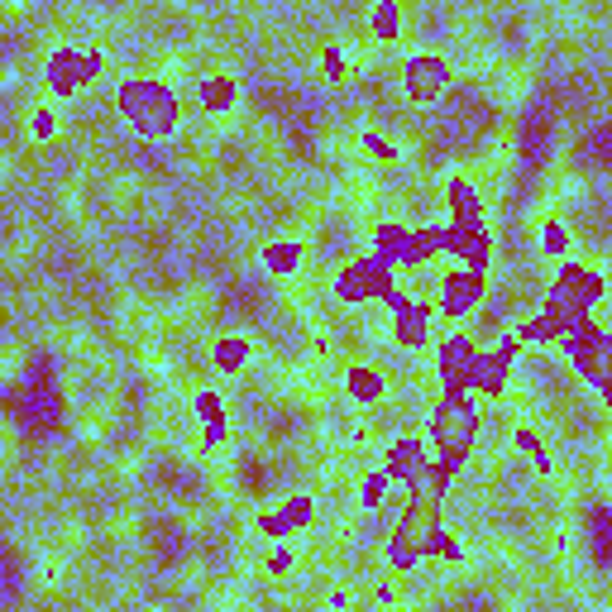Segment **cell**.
<instances>
[{
    "label": "cell",
    "mask_w": 612,
    "mask_h": 612,
    "mask_svg": "<svg viewBox=\"0 0 612 612\" xmlns=\"http://www.w3.org/2000/svg\"><path fill=\"white\" fill-rule=\"evenodd\" d=\"M450 77H455V63L445 53H436V48H421V53H412L402 63V91H407L412 106H436L445 87H450Z\"/></svg>",
    "instance_id": "5b68a950"
},
{
    "label": "cell",
    "mask_w": 612,
    "mask_h": 612,
    "mask_svg": "<svg viewBox=\"0 0 612 612\" xmlns=\"http://www.w3.org/2000/svg\"><path fill=\"white\" fill-rule=\"evenodd\" d=\"M383 555H388V569L393 574H407V569H416L426 555H421V531H416L412 522H397L388 536H383Z\"/></svg>",
    "instance_id": "5bb4252c"
},
{
    "label": "cell",
    "mask_w": 612,
    "mask_h": 612,
    "mask_svg": "<svg viewBox=\"0 0 612 612\" xmlns=\"http://www.w3.org/2000/svg\"><path fill=\"white\" fill-rule=\"evenodd\" d=\"M531 464H536V474H541V479H550V474H555V459H550V450L531 455Z\"/></svg>",
    "instance_id": "f35d334b"
},
{
    "label": "cell",
    "mask_w": 612,
    "mask_h": 612,
    "mask_svg": "<svg viewBox=\"0 0 612 612\" xmlns=\"http://www.w3.org/2000/svg\"><path fill=\"white\" fill-rule=\"evenodd\" d=\"M512 445H517L522 455H541V450H546L541 431H531V426H517V431H512Z\"/></svg>",
    "instance_id": "e575fe53"
},
{
    "label": "cell",
    "mask_w": 612,
    "mask_h": 612,
    "mask_svg": "<svg viewBox=\"0 0 612 612\" xmlns=\"http://www.w3.org/2000/svg\"><path fill=\"white\" fill-rule=\"evenodd\" d=\"M29 134L39 139V144H48L53 134H58V110L53 106H39L34 115H29Z\"/></svg>",
    "instance_id": "d6a6232c"
},
{
    "label": "cell",
    "mask_w": 612,
    "mask_h": 612,
    "mask_svg": "<svg viewBox=\"0 0 612 612\" xmlns=\"http://www.w3.org/2000/svg\"><path fill=\"white\" fill-rule=\"evenodd\" d=\"M230 436V421H220V426H201V450H220Z\"/></svg>",
    "instance_id": "d590c367"
},
{
    "label": "cell",
    "mask_w": 612,
    "mask_h": 612,
    "mask_svg": "<svg viewBox=\"0 0 612 612\" xmlns=\"http://www.w3.org/2000/svg\"><path fill=\"white\" fill-rule=\"evenodd\" d=\"M493 350H498V354H507V359H512V364H517V354H522L526 345H522V335H517V330H512V335H503V340H498V345H493Z\"/></svg>",
    "instance_id": "8d00e7d4"
},
{
    "label": "cell",
    "mask_w": 612,
    "mask_h": 612,
    "mask_svg": "<svg viewBox=\"0 0 612 612\" xmlns=\"http://www.w3.org/2000/svg\"><path fill=\"white\" fill-rule=\"evenodd\" d=\"M483 436V407L474 393H440L431 407V426H426V445L436 450V459L450 464H469L474 445Z\"/></svg>",
    "instance_id": "7a4b0ae2"
},
{
    "label": "cell",
    "mask_w": 612,
    "mask_h": 612,
    "mask_svg": "<svg viewBox=\"0 0 612 612\" xmlns=\"http://www.w3.org/2000/svg\"><path fill=\"white\" fill-rule=\"evenodd\" d=\"M507 373H512V359L498 350H483L479 364H474V378H469V393L483 397V402H498L507 393Z\"/></svg>",
    "instance_id": "4fadbf2b"
},
{
    "label": "cell",
    "mask_w": 612,
    "mask_h": 612,
    "mask_svg": "<svg viewBox=\"0 0 612 612\" xmlns=\"http://www.w3.org/2000/svg\"><path fill=\"white\" fill-rule=\"evenodd\" d=\"M383 373L373 369V364H350L345 369V397H350L354 407H378L383 402Z\"/></svg>",
    "instance_id": "d6986e66"
},
{
    "label": "cell",
    "mask_w": 612,
    "mask_h": 612,
    "mask_svg": "<svg viewBox=\"0 0 612 612\" xmlns=\"http://www.w3.org/2000/svg\"><path fill=\"white\" fill-rule=\"evenodd\" d=\"M445 259L488 273V263H493V230H488V225H479V230L450 225V235H445Z\"/></svg>",
    "instance_id": "8fae6325"
},
{
    "label": "cell",
    "mask_w": 612,
    "mask_h": 612,
    "mask_svg": "<svg viewBox=\"0 0 612 612\" xmlns=\"http://www.w3.org/2000/svg\"><path fill=\"white\" fill-rule=\"evenodd\" d=\"M106 67H110V58H106V48L101 44L82 48V87H96V82L106 77Z\"/></svg>",
    "instance_id": "f546056e"
},
{
    "label": "cell",
    "mask_w": 612,
    "mask_h": 612,
    "mask_svg": "<svg viewBox=\"0 0 612 612\" xmlns=\"http://www.w3.org/2000/svg\"><path fill=\"white\" fill-rule=\"evenodd\" d=\"M479 340L464 326H450L436 340V373H440V393H469V378L479 364Z\"/></svg>",
    "instance_id": "277c9868"
},
{
    "label": "cell",
    "mask_w": 612,
    "mask_h": 612,
    "mask_svg": "<svg viewBox=\"0 0 612 612\" xmlns=\"http://www.w3.org/2000/svg\"><path fill=\"white\" fill-rule=\"evenodd\" d=\"M388 488H393V479L383 474V464H378V469H369V474L359 479V503H364V512H378V507H383V498H388Z\"/></svg>",
    "instance_id": "83f0119b"
},
{
    "label": "cell",
    "mask_w": 612,
    "mask_h": 612,
    "mask_svg": "<svg viewBox=\"0 0 612 612\" xmlns=\"http://www.w3.org/2000/svg\"><path fill=\"white\" fill-rule=\"evenodd\" d=\"M359 139H364V149H369L373 158H378V163H397V158H402V149H397V139H393V134H383V130H364Z\"/></svg>",
    "instance_id": "4dcf8cb0"
},
{
    "label": "cell",
    "mask_w": 612,
    "mask_h": 612,
    "mask_svg": "<svg viewBox=\"0 0 612 612\" xmlns=\"http://www.w3.org/2000/svg\"><path fill=\"white\" fill-rule=\"evenodd\" d=\"M249 359H254V340L249 335H240V330H225L216 345H211V369L220 373V378H235V373L249 369Z\"/></svg>",
    "instance_id": "2e32d148"
},
{
    "label": "cell",
    "mask_w": 612,
    "mask_h": 612,
    "mask_svg": "<svg viewBox=\"0 0 612 612\" xmlns=\"http://www.w3.org/2000/svg\"><path fill=\"white\" fill-rule=\"evenodd\" d=\"M560 354L584 373V383H598V378H603V359L612 354V330L589 316L584 326H574L565 340H560Z\"/></svg>",
    "instance_id": "ba28073f"
},
{
    "label": "cell",
    "mask_w": 612,
    "mask_h": 612,
    "mask_svg": "<svg viewBox=\"0 0 612 612\" xmlns=\"http://www.w3.org/2000/svg\"><path fill=\"white\" fill-rule=\"evenodd\" d=\"M608 445H612V431H608Z\"/></svg>",
    "instance_id": "ab89813d"
},
{
    "label": "cell",
    "mask_w": 612,
    "mask_h": 612,
    "mask_svg": "<svg viewBox=\"0 0 612 612\" xmlns=\"http://www.w3.org/2000/svg\"><path fill=\"white\" fill-rule=\"evenodd\" d=\"M541 254H546V259H555V263L569 259V225L560 216L541 220Z\"/></svg>",
    "instance_id": "484cf974"
},
{
    "label": "cell",
    "mask_w": 612,
    "mask_h": 612,
    "mask_svg": "<svg viewBox=\"0 0 612 612\" xmlns=\"http://www.w3.org/2000/svg\"><path fill=\"white\" fill-rule=\"evenodd\" d=\"M445 235H450V220H431V225H416L412 244H407V268H426V263L445 259Z\"/></svg>",
    "instance_id": "ac0fdd59"
},
{
    "label": "cell",
    "mask_w": 612,
    "mask_h": 612,
    "mask_svg": "<svg viewBox=\"0 0 612 612\" xmlns=\"http://www.w3.org/2000/svg\"><path fill=\"white\" fill-rule=\"evenodd\" d=\"M306 259V244L302 240H268L259 249V263L268 268V273H278V278H287V273H297Z\"/></svg>",
    "instance_id": "ffe728a7"
},
{
    "label": "cell",
    "mask_w": 612,
    "mask_h": 612,
    "mask_svg": "<svg viewBox=\"0 0 612 612\" xmlns=\"http://www.w3.org/2000/svg\"><path fill=\"white\" fill-rule=\"evenodd\" d=\"M421 555H426V560L459 565V560H464V546H459V536H450L445 526H431V531H421Z\"/></svg>",
    "instance_id": "44dd1931"
},
{
    "label": "cell",
    "mask_w": 612,
    "mask_h": 612,
    "mask_svg": "<svg viewBox=\"0 0 612 612\" xmlns=\"http://www.w3.org/2000/svg\"><path fill=\"white\" fill-rule=\"evenodd\" d=\"M240 101V77H230V72H206L197 82V106L206 115H230Z\"/></svg>",
    "instance_id": "e0dca14e"
},
{
    "label": "cell",
    "mask_w": 612,
    "mask_h": 612,
    "mask_svg": "<svg viewBox=\"0 0 612 612\" xmlns=\"http://www.w3.org/2000/svg\"><path fill=\"white\" fill-rule=\"evenodd\" d=\"M397 292V278L393 268L383 259H373V254H359L350 259L340 273H335V297L350 306H364V302H388Z\"/></svg>",
    "instance_id": "3957f363"
},
{
    "label": "cell",
    "mask_w": 612,
    "mask_h": 612,
    "mask_svg": "<svg viewBox=\"0 0 612 612\" xmlns=\"http://www.w3.org/2000/svg\"><path fill=\"white\" fill-rule=\"evenodd\" d=\"M517 335H522V345H560L565 335H560V326L550 321L546 311H531L522 326H517Z\"/></svg>",
    "instance_id": "cb8c5ba5"
},
{
    "label": "cell",
    "mask_w": 612,
    "mask_h": 612,
    "mask_svg": "<svg viewBox=\"0 0 612 612\" xmlns=\"http://www.w3.org/2000/svg\"><path fill=\"white\" fill-rule=\"evenodd\" d=\"M278 512H283V522H287V536H297V531H306V526L316 522V498L292 493V498H283V503H278Z\"/></svg>",
    "instance_id": "d4e9b609"
},
{
    "label": "cell",
    "mask_w": 612,
    "mask_h": 612,
    "mask_svg": "<svg viewBox=\"0 0 612 612\" xmlns=\"http://www.w3.org/2000/svg\"><path fill=\"white\" fill-rule=\"evenodd\" d=\"M44 91L53 101H72L82 91V48L77 44H58L44 58Z\"/></svg>",
    "instance_id": "30bf717a"
},
{
    "label": "cell",
    "mask_w": 612,
    "mask_h": 612,
    "mask_svg": "<svg viewBox=\"0 0 612 612\" xmlns=\"http://www.w3.org/2000/svg\"><path fill=\"white\" fill-rule=\"evenodd\" d=\"M292 565H297V546H287V541H278V546L268 550V560H263V569H268V574H278V579H283Z\"/></svg>",
    "instance_id": "836d02e7"
},
{
    "label": "cell",
    "mask_w": 612,
    "mask_h": 612,
    "mask_svg": "<svg viewBox=\"0 0 612 612\" xmlns=\"http://www.w3.org/2000/svg\"><path fill=\"white\" fill-rule=\"evenodd\" d=\"M369 29L373 39H402V5L397 0H378L369 10Z\"/></svg>",
    "instance_id": "603a6c76"
},
{
    "label": "cell",
    "mask_w": 612,
    "mask_h": 612,
    "mask_svg": "<svg viewBox=\"0 0 612 612\" xmlns=\"http://www.w3.org/2000/svg\"><path fill=\"white\" fill-rule=\"evenodd\" d=\"M115 110L130 120V130L139 139H173L182 130V96H177L163 77H125L115 87Z\"/></svg>",
    "instance_id": "6da1fadb"
},
{
    "label": "cell",
    "mask_w": 612,
    "mask_h": 612,
    "mask_svg": "<svg viewBox=\"0 0 612 612\" xmlns=\"http://www.w3.org/2000/svg\"><path fill=\"white\" fill-rule=\"evenodd\" d=\"M569 297H574V306H579L584 316H593V306L608 297V278H603L598 268H584V278L574 283V292H569Z\"/></svg>",
    "instance_id": "7402d4cb"
},
{
    "label": "cell",
    "mask_w": 612,
    "mask_h": 612,
    "mask_svg": "<svg viewBox=\"0 0 612 612\" xmlns=\"http://www.w3.org/2000/svg\"><path fill=\"white\" fill-rule=\"evenodd\" d=\"M192 412H197L201 426H220V421H230L220 388H197V393H192Z\"/></svg>",
    "instance_id": "4316f807"
},
{
    "label": "cell",
    "mask_w": 612,
    "mask_h": 612,
    "mask_svg": "<svg viewBox=\"0 0 612 612\" xmlns=\"http://www.w3.org/2000/svg\"><path fill=\"white\" fill-rule=\"evenodd\" d=\"M373 603H378V608H393L397 589H393V584H378V589H373Z\"/></svg>",
    "instance_id": "74e56055"
},
{
    "label": "cell",
    "mask_w": 612,
    "mask_h": 612,
    "mask_svg": "<svg viewBox=\"0 0 612 612\" xmlns=\"http://www.w3.org/2000/svg\"><path fill=\"white\" fill-rule=\"evenodd\" d=\"M483 297H488V273H479V268H464V263H455V268H445L440 273V297H436V316H445L450 326H459L469 311H479Z\"/></svg>",
    "instance_id": "8992f818"
},
{
    "label": "cell",
    "mask_w": 612,
    "mask_h": 612,
    "mask_svg": "<svg viewBox=\"0 0 612 612\" xmlns=\"http://www.w3.org/2000/svg\"><path fill=\"white\" fill-rule=\"evenodd\" d=\"M254 531H259L263 541H273V546H278V541H287V522H283V512H278V507H263L259 517H254Z\"/></svg>",
    "instance_id": "1f68e13d"
},
{
    "label": "cell",
    "mask_w": 612,
    "mask_h": 612,
    "mask_svg": "<svg viewBox=\"0 0 612 612\" xmlns=\"http://www.w3.org/2000/svg\"><path fill=\"white\" fill-rule=\"evenodd\" d=\"M316 63H321V77H326V82H345V72H350V58H345L340 44H321V58H316Z\"/></svg>",
    "instance_id": "f1b7e54d"
},
{
    "label": "cell",
    "mask_w": 612,
    "mask_h": 612,
    "mask_svg": "<svg viewBox=\"0 0 612 612\" xmlns=\"http://www.w3.org/2000/svg\"><path fill=\"white\" fill-rule=\"evenodd\" d=\"M383 306H388V316H393V340L402 345V350H426V345H431L436 302H426V297H412V292H402V287H397V292Z\"/></svg>",
    "instance_id": "52a82bcc"
},
{
    "label": "cell",
    "mask_w": 612,
    "mask_h": 612,
    "mask_svg": "<svg viewBox=\"0 0 612 612\" xmlns=\"http://www.w3.org/2000/svg\"><path fill=\"white\" fill-rule=\"evenodd\" d=\"M445 206H450V225H464V230H479L488 225V211H483V197L479 187L469 182V177H450L445 182Z\"/></svg>",
    "instance_id": "7c38bea8"
},
{
    "label": "cell",
    "mask_w": 612,
    "mask_h": 612,
    "mask_svg": "<svg viewBox=\"0 0 612 612\" xmlns=\"http://www.w3.org/2000/svg\"><path fill=\"white\" fill-rule=\"evenodd\" d=\"M407 244H412V225L402 220H378L373 225V259H383L388 268H407Z\"/></svg>",
    "instance_id": "9a60e30c"
},
{
    "label": "cell",
    "mask_w": 612,
    "mask_h": 612,
    "mask_svg": "<svg viewBox=\"0 0 612 612\" xmlns=\"http://www.w3.org/2000/svg\"><path fill=\"white\" fill-rule=\"evenodd\" d=\"M431 469V445L421 436H397L388 450H383V474L402 488H412L421 474Z\"/></svg>",
    "instance_id": "9c48e42d"
}]
</instances>
